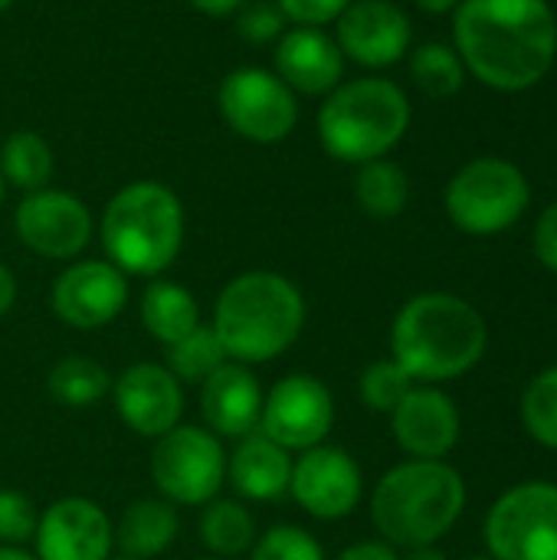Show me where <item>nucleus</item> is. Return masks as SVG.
Instances as JSON below:
<instances>
[{
  "label": "nucleus",
  "instance_id": "obj_21",
  "mask_svg": "<svg viewBox=\"0 0 557 560\" xmlns=\"http://www.w3.org/2000/svg\"><path fill=\"white\" fill-rule=\"evenodd\" d=\"M227 482L246 502H276L289 495L292 453L256 430L227 453Z\"/></svg>",
  "mask_w": 557,
  "mask_h": 560
},
{
  "label": "nucleus",
  "instance_id": "obj_32",
  "mask_svg": "<svg viewBox=\"0 0 557 560\" xmlns=\"http://www.w3.org/2000/svg\"><path fill=\"white\" fill-rule=\"evenodd\" d=\"M250 560H325V548L299 525H272L250 548Z\"/></svg>",
  "mask_w": 557,
  "mask_h": 560
},
{
  "label": "nucleus",
  "instance_id": "obj_47",
  "mask_svg": "<svg viewBox=\"0 0 557 560\" xmlns=\"http://www.w3.org/2000/svg\"><path fill=\"white\" fill-rule=\"evenodd\" d=\"M115 560H138V558H125V555H121V558H115Z\"/></svg>",
  "mask_w": 557,
  "mask_h": 560
},
{
  "label": "nucleus",
  "instance_id": "obj_36",
  "mask_svg": "<svg viewBox=\"0 0 557 560\" xmlns=\"http://www.w3.org/2000/svg\"><path fill=\"white\" fill-rule=\"evenodd\" d=\"M532 246H535V259L557 276V200L542 210L532 233Z\"/></svg>",
  "mask_w": 557,
  "mask_h": 560
},
{
  "label": "nucleus",
  "instance_id": "obj_30",
  "mask_svg": "<svg viewBox=\"0 0 557 560\" xmlns=\"http://www.w3.org/2000/svg\"><path fill=\"white\" fill-rule=\"evenodd\" d=\"M522 423L535 443L557 453V364L529 381L522 394Z\"/></svg>",
  "mask_w": 557,
  "mask_h": 560
},
{
  "label": "nucleus",
  "instance_id": "obj_46",
  "mask_svg": "<svg viewBox=\"0 0 557 560\" xmlns=\"http://www.w3.org/2000/svg\"><path fill=\"white\" fill-rule=\"evenodd\" d=\"M197 560H223V558H213V555H207V558H197Z\"/></svg>",
  "mask_w": 557,
  "mask_h": 560
},
{
  "label": "nucleus",
  "instance_id": "obj_20",
  "mask_svg": "<svg viewBox=\"0 0 557 560\" xmlns=\"http://www.w3.org/2000/svg\"><path fill=\"white\" fill-rule=\"evenodd\" d=\"M276 75L299 95H328L345 82V52L322 26H292L276 39Z\"/></svg>",
  "mask_w": 557,
  "mask_h": 560
},
{
  "label": "nucleus",
  "instance_id": "obj_11",
  "mask_svg": "<svg viewBox=\"0 0 557 560\" xmlns=\"http://www.w3.org/2000/svg\"><path fill=\"white\" fill-rule=\"evenodd\" d=\"M335 427V397L315 374L295 371L279 377L263 400L259 433L289 453H305L322 446Z\"/></svg>",
  "mask_w": 557,
  "mask_h": 560
},
{
  "label": "nucleus",
  "instance_id": "obj_18",
  "mask_svg": "<svg viewBox=\"0 0 557 560\" xmlns=\"http://www.w3.org/2000/svg\"><path fill=\"white\" fill-rule=\"evenodd\" d=\"M391 433L410 459H446L463 433L453 397L433 384H414L391 413Z\"/></svg>",
  "mask_w": 557,
  "mask_h": 560
},
{
  "label": "nucleus",
  "instance_id": "obj_28",
  "mask_svg": "<svg viewBox=\"0 0 557 560\" xmlns=\"http://www.w3.org/2000/svg\"><path fill=\"white\" fill-rule=\"evenodd\" d=\"M410 79L427 98H453L466 82L460 52L446 43H423L410 52Z\"/></svg>",
  "mask_w": 557,
  "mask_h": 560
},
{
  "label": "nucleus",
  "instance_id": "obj_17",
  "mask_svg": "<svg viewBox=\"0 0 557 560\" xmlns=\"http://www.w3.org/2000/svg\"><path fill=\"white\" fill-rule=\"evenodd\" d=\"M410 16L394 0H351L335 20V43L345 59L364 69H387L410 49Z\"/></svg>",
  "mask_w": 557,
  "mask_h": 560
},
{
  "label": "nucleus",
  "instance_id": "obj_34",
  "mask_svg": "<svg viewBox=\"0 0 557 560\" xmlns=\"http://www.w3.org/2000/svg\"><path fill=\"white\" fill-rule=\"evenodd\" d=\"M236 30L250 39V43H269V39H279L286 33V16L279 7H269V3H256V7H246L240 13V23Z\"/></svg>",
  "mask_w": 557,
  "mask_h": 560
},
{
  "label": "nucleus",
  "instance_id": "obj_13",
  "mask_svg": "<svg viewBox=\"0 0 557 560\" xmlns=\"http://www.w3.org/2000/svg\"><path fill=\"white\" fill-rule=\"evenodd\" d=\"M128 305V276L108 259H76L49 285L53 315L72 331H98Z\"/></svg>",
  "mask_w": 557,
  "mask_h": 560
},
{
  "label": "nucleus",
  "instance_id": "obj_19",
  "mask_svg": "<svg viewBox=\"0 0 557 560\" xmlns=\"http://www.w3.org/2000/svg\"><path fill=\"white\" fill-rule=\"evenodd\" d=\"M266 390L253 368L227 361L200 384L204 427L220 440H243L259 430Z\"/></svg>",
  "mask_w": 557,
  "mask_h": 560
},
{
  "label": "nucleus",
  "instance_id": "obj_10",
  "mask_svg": "<svg viewBox=\"0 0 557 560\" xmlns=\"http://www.w3.org/2000/svg\"><path fill=\"white\" fill-rule=\"evenodd\" d=\"M217 102L223 121L253 144L286 141L299 121L295 92L276 72H266L259 66L233 69L220 82Z\"/></svg>",
  "mask_w": 557,
  "mask_h": 560
},
{
  "label": "nucleus",
  "instance_id": "obj_43",
  "mask_svg": "<svg viewBox=\"0 0 557 560\" xmlns=\"http://www.w3.org/2000/svg\"><path fill=\"white\" fill-rule=\"evenodd\" d=\"M3 197H7V180H3V174H0V207H3Z\"/></svg>",
  "mask_w": 557,
  "mask_h": 560
},
{
  "label": "nucleus",
  "instance_id": "obj_44",
  "mask_svg": "<svg viewBox=\"0 0 557 560\" xmlns=\"http://www.w3.org/2000/svg\"><path fill=\"white\" fill-rule=\"evenodd\" d=\"M13 3H16V0H0V13H3V10H10Z\"/></svg>",
  "mask_w": 557,
  "mask_h": 560
},
{
  "label": "nucleus",
  "instance_id": "obj_27",
  "mask_svg": "<svg viewBox=\"0 0 557 560\" xmlns=\"http://www.w3.org/2000/svg\"><path fill=\"white\" fill-rule=\"evenodd\" d=\"M56 171L53 148L43 135L36 131H13L0 144V174L7 184L20 187L23 194L49 187V177Z\"/></svg>",
  "mask_w": 557,
  "mask_h": 560
},
{
  "label": "nucleus",
  "instance_id": "obj_12",
  "mask_svg": "<svg viewBox=\"0 0 557 560\" xmlns=\"http://www.w3.org/2000/svg\"><path fill=\"white\" fill-rule=\"evenodd\" d=\"M289 495L315 522L348 518L364 499V472L341 446H312L292 459Z\"/></svg>",
  "mask_w": 557,
  "mask_h": 560
},
{
  "label": "nucleus",
  "instance_id": "obj_24",
  "mask_svg": "<svg viewBox=\"0 0 557 560\" xmlns=\"http://www.w3.org/2000/svg\"><path fill=\"white\" fill-rule=\"evenodd\" d=\"M112 374L105 364H98L89 354H66L59 358L46 374V390L56 404L69 410H89L98 407L112 394Z\"/></svg>",
  "mask_w": 557,
  "mask_h": 560
},
{
  "label": "nucleus",
  "instance_id": "obj_29",
  "mask_svg": "<svg viewBox=\"0 0 557 560\" xmlns=\"http://www.w3.org/2000/svg\"><path fill=\"white\" fill-rule=\"evenodd\" d=\"M230 358H227V351H223V345H220V338L213 335V328L210 325H197L190 335H184L181 341H174L171 348H167V371L181 381V384H204L217 368H223Z\"/></svg>",
  "mask_w": 557,
  "mask_h": 560
},
{
  "label": "nucleus",
  "instance_id": "obj_35",
  "mask_svg": "<svg viewBox=\"0 0 557 560\" xmlns=\"http://www.w3.org/2000/svg\"><path fill=\"white\" fill-rule=\"evenodd\" d=\"M351 0H276V7L282 10L286 20L299 23V26H322V23H335L345 7Z\"/></svg>",
  "mask_w": 557,
  "mask_h": 560
},
{
  "label": "nucleus",
  "instance_id": "obj_16",
  "mask_svg": "<svg viewBox=\"0 0 557 560\" xmlns=\"http://www.w3.org/2000/svg\"><path fill=\"white\" fill-rule=\"evenodd\" d=\"M33 548L39 560H112L115 525L98 502L66 495L39 512Z\"/></svg>",
  "mask_w": 557,
  "mask_h": 560
},
{
  "label": "nucleus",
  "instance_id": "obj_4",
  "mask_svg": "<svg viewBox=\"0 0 557 560\" xmlns=\"http://www.w3.org/2000/svg\"><path fill=\"white\" fill-rule=\"evenodd\" d=\"M466 482L446 459H407L387 469L371 492V522L394 548H427L456 528Z\"/></svg>",
  "mask_w": 557,
  "mask_h": 560
},
{
  "label": "nucleus",
  "instance_id": "obj_33",
  "mask_svg": "<svg viewBox=\"0 0 557 560\" xmlns=\"http://www.w3.org/2000/svg\"><path fill=\"white\" fill-rule=\"evenodd\" d=\"M39 512L33 499L20 489H0V545L23 548L36 535Z\"/></svg>",
  "mask_w": 557,
  "mask_h": 560
},
{
  "label": "nucleus",
  "instance_id": "obj_3",
  "mask_svg": "<svg viewBox=\"0 0 557 560\" xmlns=\"http://www.w3.org/2000/svg\"><path fill=\"white\" fill-rule=\"evenodd\" d=\"M213 335L236 364H269L282 358L305 328V299L292 279L269 269L233 276L213 305Z\"/></svg>",
  "mask_w": 557,
  "mask_h": 560
},
{
  "label": "nucleus",
  "instance_id": "obj_15",
  "mask_svg": "<svg viewBox=\"0 0 557 560\" xmlns=\"http://www.w3.org/2000/svg\"><path fill=\"white\" fill-rule=\"evenodd\" d=\"M112 404L118 420L144 440H161L184 423V384L154 361L128 364L112 381Z\"/></svg>",
  "mask_w": 557,
  "mask_h": 560
},
{
  "label": "nucleus",
  "instance_id": "obj_1",
  "mask_svg": "<svg viewBox=\"0 0 557 560\" xmlns=\"http://www.w3.org/2000/svg\"><path fill=\"white\" fill-rule=\"evenodd\" d=\"M453 49L483 85L525 92L555 66V10L548 0H460L453 10Z\"/></svg>",
  "mask_w": 557,
  "mask_h": 560
},
{
  "label": "nucleus",
  "instance_id": "obj_6",
  "mask_svg": "<svg viewBox=\"0 0 557 560\" xmlns=\"http://www.w3.org/2000/svg\"><path fill=\"white\" fill-rule=\"evenodd\" d=\"M410 128L404 89L381 75H364L332 89L318 108V141L328 158L368 164L391 154Z\"/></svg>",
  "mask_w": 557,
  "mask_h": 560
},
{
  "label": "nucleus",
  "instance_id": "obj_25",
  "mask_svg": "<svg viewBox=\"0 0 557 560\" xmlns=\"http://www.w3.org/2000/svg\"><path fill=\"white\" fill-rule=\"evenodd\" d=\"M197 532H200V545L213 558L223 560L250 555V548L259 538L253 512L243 502H236V499H213V502H207L204 512H200Z\"/></svg>",
  "mask_w": 557,
  "mask_h": 560
},
{
  "label": "nucleus",
  "instance_id": "obj_42",
  "mask_svg": "<svg viewBox=\"0 0 557 560\" xmlns=\"http://www.w3.org/2000/svg\"><path fill=\"white\" fill-rule=\"evenodd\" d=\"M0 560H39L36 555L23 551V548H10V545H0Z\"/></svg>",
  "mask_w": 557,
  "mask_h": 560
},
{
  "label": "nucleus",
  "instance_id": "obj_41",
  "mask_svg": "<svg viewBox=\"0 0 557 560\" xmlns=\"http://www.w3.org/2000/svg\"><path fill=\"white\" fill-rule=\"evenodd\" d=\"M401 560H446V555L437 545H427V548H407V558Z\"/></svg>",
  "mask_w": 557,
  "mask_h": 560
},
{
  "label": "nucleus",
  "instance_id": "obj_8",
  "mask_svg": "<svg viewBox=\"0 0 557 560\" xmlns=\"http://www.w3.org/2000/svg\"><path fill=\"white\" fill-rule=\"evenodd\" d=\"M151 482L174 509H204L227 486V450L207 427L181 423L151 450Z\"/></svg>",
  "mask_w": 557,
  "mask_h": 560
},
{
  "label": "nucleus",
  "instance_id": "obj_31",
  "mask_svg": "<svg viewBox=\"0 0 557 560\" xmlns=\"http://www.w3.org/2000/svg\"><path fill=\"white\" fill-rule=\"evenodd\" d=\"M410 387H414V377L394 358L368 364L358 377L361 404L374 413H394V407L410 394Z\"/></svg>",
  "mask_w": 557,
  "mask_h": 560
},
{
  "label": "nucleus",
  "instance_id": "obj_45",
  "mask_svg": "<svg viewBox=\"0 0 557 560\" xmlns=\"http://www.w3.org/2000/svg\"><path fill=\"white\" fill-rule=\"evenodd\" d=\"M466 560H492L489 555H476V558H466Z\"/></svg>",
  "mask_w": 557,
  "mask_h": 560
},
{
  "label": "nucleus",
  "instance_id": "obj_9",
  "mask_svg": "<svg viewBox=\"0 0 557 560\" xmlns=\"http://www.w3.org/2000/svg\"><path fill=\"white\" fill-rule=\"evenodd\" d=\"M483 538L492 560H557V486L522 482L496 499Z\"/></svg>",
  "mask_w": 557,
  "mask_h": 560
},
{
  "label": "nucleus",
  "instance_id": "obj_38",
  "mask_svg": "<svg viewBox=\"0 0 557 560\" xmlns=\"http://www.w3.org/2000/svg\"><path fill=\"white\" fill-rule=\"evenodd\" d=\"M13 305H16V276L10 272V266L0 262V318L10 315Z\"/></svg>",
  "mask_w": 557,
  "mask_h": 560
},
{
  "label": "nucleus",
  "instance_id": "obj_5",
  "mask_svg": "<svg viewBox=\"0 0 557 560\" xmlns=\"http://www.w3.org/2000/svg\"><path fill=\"white\" fill-rule=\"evenodd\" d=\"M184 203L161 180H131L105 207L98 236L108 262L125 276L158 279L184 246Z\"/></svg>",
  "mask_w": 557,
  "mask_h": 560
},
{
  "label": "nucleus",
  "instance_id": "obj_23",
  "mask_svg": "<svg viewBox=\"0 0 557 560\" xmlns=\"http://www.w3.org/2000/svg\"><path fill=\"white\" fill-rule=\"evenodd\" d=\"M138 312H141L144 331L164 348H171L174 341H181L184 335H190L200 325V305H197L194 292L181 282L161 279V276L151 279L148 289L141 292Z\"/></svg>",
  "mask_w": 557,
  "mask_h": 560
},
{
  "label": "nucleus",
  "instance_id": "obj_14",
  "mask_svg": "<svg viewBox=\"0 0 557 560\" xmlns=\"http://www.w3.org/2000/svg\"><path fill=\"white\" fill-rule=\"evenodd\" d=\"M13 230L16 240L43 259H76L92 243L95 223L76 194L43 187L20 200Z\"/></svg>",
  "mask_w": 557,
  "mask_h": 560
},
{
  "label": "nucleus",
  "instance_id": "obj_22",
  "mask_svg": "<svg viewBox=\"0 0 557 560\" xmlns=\"http://www.w3.org/2000/svg\"><path fill=\"white\" fill-rule=\"evenodd\" d=\"M181 535V515L171 502L158 499H138L131 502L118 525H115V545L125 558L154 560L164 551H171V545Z\"/></svg>",
  "mask_w": 557,
  "mask_h": 560
},
{
  "label": "nucleus",
  "instance_id": "obj_39",
  "mask_svg": "<svg viewBox=\"0 0 557 560\" xmlns=\"http://www.w3.org/2000/svg\"><path fill=\"white\" fill-rule=\"evenodd\" d=\"M207 16H233L246 7V0H190Z\"/></svg>",
  "mask_w": 557,
  "mask_h": 560
},
{
  "label": "nucleus",
  "instance_id": "obj_7",
  "mask_svg": "<svg viewBox=\"0 0 557 560\" xmlns=\"http://www.w3.org/2000/svg\"><path fill=\"white\" fill-rule=\"evenodd\" d=\"M532 187L522 167L506 158H476L463 164L443 194L446 217L469 236H496L522 220Z\"/></svg>",
  "mask_w": 557,
  "mask_h": 560
},
{
  "label": "nucleus",
  "instance_id": "obj_40",
  "mask_svg": "<svg viewBox=\"0 0 557 560\" xmlns=\"http://www.w3.org/2000/svg\"><path fill=\"white\" fill-rule=\"evenodd\" d=\"M410 3H417L423 13H450V10H456L460 0H410Z\"/></svg>",
  "mask_w": 557,
  "mask_h": 560
},
{
  "label": "nucleus",
  "instance_id": "obj_37",
  "mask_svg": "<svg viewBox=\"0 0 557 560\" xmlns=\"http://www.w3.org/2000/svg\"><path fill=\"white\" fill-rule=\"evenodd\" d=\"M335 560H401L397 548L387 541H355L348 545Z\"/></svg>",
  "mask_w": 557,
  "mask_h": 560
},
{
  "label": "nucleus",
  "instance_id": "obj_2",
  "mask_svg": "<svg viewBox=\"0 0 557 560\" xmlns=\"http://www.w3.org/2000/svg\"><path fill=\"white\" fill-rule=\"evenodd\" d=\"M489 348L483 312L453 292H420L391 325V358L414 384H446L469 374Z\"/></svg>",
  "mask_w": 557,
  "mask_h": 560
},
{
  "label": "nucleus",
  "instance_id": "obj_26",
  "mask_svg": "<svg viewBox=\"0 0 557 560\" xmlns=\"http://www.w3.org/2000/svg\"><path fill=\"white\" fill-rule=\"evenodd\" d=\"M355 200L358 207L374 220H394L407 210L410 200V177L401 164L378 158L368 164H358L355 177Z\"/></svg>",
  "mask_w": 557,
  "mask_h": 560
}]
</instances>
